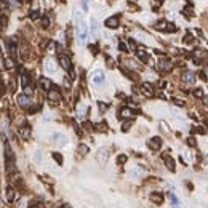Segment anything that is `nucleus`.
I'll use <instances>...</instances> for the list:
<instances>
[{"label": "nucleus", "mask_w": 208, "mask_h": 208, "mask_svg": "<svg viewBox=\"0 0 208 208\" xmlns=\"http://www.w3.org/2000/svg\"><path fill=\"white\" fill-rule=\"evenodd\" d=\"M130 176L131 178H141V176H143V171L138 170V168H135V170H131V171H130Z\"/></svg>", "instance_id": "obj_25"}, {"label": "nucleus", "mask_w": 208, "mask_h": 208, "mask_svg": "<svg viewBox=\"0 0 208 208\" xmlns=\"http://www.w3.org/2000/svg\"><path fill=\"white\" fill-rule=\"evenodd\" d=\"M5 158H6V171L11 173L15 170V154L11 150L10 143H5Z\"/></svg>", "instance_id": "obj_2"}, {"label": "nucleus", "mask_w": 208, "mask_h": 208, "mask_svg": "<svg viewBox=\"0 0 208 208\" xmlns=\"http://www.w3.org/2000/svg\"><path fill=\"white\" fill-rule=\"evenodd\" d=\"M40 87H42L43 90H51V88H53V83H51V80H48V79H42V80H40Z\"/></svg>", "instance_id": "obj_22"}, {"label": "nucleus", "mask_w": 208, "mask_h": 208, "mask_svg": "<svg viewBox=\"0 0 208 208\" xmlns=\"http://www.w3.org/2000/svg\"><path fill=\"white\" fill-rule=\"evenodd\" d=\"M20 136L24 139V141H27L31 138V128L27 127V125H24L23 128H20Z\"/></svg>", "instance_id": "obj_18"}, {"label": "nucleus", "mask_w": 208, "mask_h": 208, "mask_svg": "<svg viewBox=\"0 0 208 208\" xmlns=\"http://www.w3.org/2000/svg\"><path fill=\"white\" fill-rule=\"evenodd\" d=\"M131 124H133V120H127L125 124L122 125V130H124V131H128V130H130V127H131Z\"/></svg>", "instance_id": "obj_28"}, {"label": "nucleus", "mask_w": 208, "mask_h": 208, "mask_svg": "<svg viewBox=\"0 0 208 208\" xmlns=\"http://www.w3.org/2000/svg\"><path fill=\"white\" fill-rule=\"evenodd\" d=\"M147 146H149V149H152V150H158L160 147H162V139H160L158 136H154V138H150L147 141Z\"/></svg>", "instance_id": "obj_13"}, {"label": "nucleus", "mask_w": 208, "mask_h": 208, "mask_svg": "<svg viewBox=\"0 0 208 208\" xmlns=\"http://www.w3.org/2000/svg\"><path fill=\"white\" fill-rule=\"evenodd\" d=\"M53 158H54V160H56V162H58L59 165L63 163V155H61V154H58V152H53Z\"/></svg>", "instance_id": "obj_29"}, {"label": "nucleus", "mask_w": 208, "mask_h": 208, "mask_svg": "<svg viewBox=\"0 0 208 208\" xmlns=\"http://www.w3.org/2000/svg\"><path fill=\"white\" fill-rule=\"evenodd\" d=\"M119 48H120L122 51H124V53H130V48L127 46V43H125V42H120V43H119Z\"/></svg>", "instance_id": "obj_27"}, {"label": "nucleus", "mask_w": 208, "mask_h": 208, "mask_svg": "<svg viewBox=\"0 0 208 208\" xmlns=\"http://www.w3.org/2000/svg\"><path fill=\"white\" fill-rule=\"evenodd\" d=\"M21 85H23V88H26V87H31V77L27 74H23L21 75Z\"/></svg>", "instance_id": "obj_21"}, {"label": "nucleus", "mask_w": 208, "mask_h": 208, "mask_svg": "<svg viewBox=\"0 0 208 208\" xmlns=\"http://www.w3.org/2000/svg\"><path fill=\"white\" fill-rule=\"evenodd\" d=\"M175 104H176V106H179V107H183V106H184V101H181V99H175Z\"/></svg>", "instance_id": "obj_37"}, {"label": "nucleus", "mask_w": 208, "mask_h": 208, "mask_svg": "<svg viewBox=\"0 0 208 208\" xmlns=\"http://www.w3.org/2000/svg\"><path fill=\"white\" fill-rule=\"evenodd\" d=\"M183 82L187 83V85H194V83H195L194 74H191V72H184V74H183Z\"/></svg>", "instance_id": "obj_17"}, {"label": "nucleus", "mask_w": 208, "mask_h": 208, "mask_svg": "<svg viewBox=\"0 0 208 208\" xmlns=\"http://www.w3.org/2000/svg\"><path fill=\"white\" fill-rule=\"evenodd\" d=\"M163 162H165V165H167V168L170 170V171H175V160L170 157V155H163Z\"/></svg>", "instance_id": "obj_19"}, {"label": "nucleus", "mask_w": 208, "mask_h": 208, "mask_svg": "<svg viewBox=\"0 0 208 208\" xmlns=\"http://www.w3.org/2000/svg\"><path fill=\"white\" fill-rule=\"evenodd\" d=\"M194 96H195V98H203V91H202V90H195V91H194Z\"/></svg>", "instance_id": "obj_34"}, {"label": "nucleus", "mask_w": 208, "mask_h": 208, "mask_svg": "<svg viewBox=\"0 0 208 208\" xmlns=\"http://www.w3.org/2000/svg\"><path fill=\"white\" fill-rule=\"evenodd\" d=\"M74 23H75V27H77L79 43L80 45H85V43H87V39H88V32H87V26H85L83 16H82L80 11H75L74 13Z\"/></svg>", "instance_id": "obj_1"}, {"label": "nucleus", "mask_w": 208, "mask_h": 208, "mask_svg": "<svg viewBox=\"0 0 208 208\" xmlns=\"http://www.w3.org/2000/svg\"><path fill=\"white\" fill-rule=\"evenodd\" d=\"M133 115H135V112L131 110L130 107L120 109V117H122V119H133Z\"/></svg>", "instance_id": "obj_16"}, {"label": "nucleus", "mask_w": 208, "mask_h": 208, "mask_svg": "<svg viewBox=\"0 0 208 208\" xmlns=\"http://www.w3.org/2000/svg\"><path fill=\"white\" fill-rule=\"evenodd\" d=\"M51 141H53L56 146L63 147V146H66V143H67V138H66L64 133H59V131H56V133L51 135Z\"/></svg>", "instance_id": "obj_4"}, {"label": "nucleus", "mask_w": 208, "mask_h": 208, "mask_svg": "<svg viewBox=\"0 0 208 208\" xmlns=\"http://www.w3.org/2000/svg\"><path fill=\"white\" fill-rule=\"evenodd\" d=\"M48 50H50V51H53V50H54V43H53V42L50 43V46H48Z\"/></svg>", "instance_id": "obj_43"}, {"label": "nucleus", "mask_w": 208, "mask_h": 208, "mask_svg": "<svg viewBox=\"0 0 208 208\" xmlns=\"http://www.w3.org/2000/svg\"><path fill=\"white\" fill-rule=\"evenodd\" d=\"M29 208H42V205L40 203H32V206H29Z\"/></svg>", "instance_id": "obj_42"}, {"label": "nucleus", "mask_w": 208, "mask_h": 208, "mask_svg": "<svg viewBox=\"0 0 208 208\" xmlns=\"http://www.w3.org/2000/svg\"><path fill=\"white\" fill-rule=\"evenodd\" d=\"M90 32H91V35L94 37V39H98L99 34H101L99 23H98V20H94V18H91V20H90Z\"/></svg>", "instance_id": "obj_7"}, {"label": "nucleus", "mask_w": 208, "mask_h": 208, "mask_svg": "<svg viewBox=\"0 0 208 208\" xmlns=\"http://www.w3.org/2000/svg\"><path fill=\"white\" fill-rule=\"evenodd\" d=\"M168 197H170V200H171V203H173V205H179V200H178V197H176L175 194H170Z\"/></svg>", "instance_id": "obj_32"}, {"label": "nucleus", "mask_w": 208, "mask_h": 208, "mask_svg": "<svg viewBox=\"0 0 208 208\" xmlns=\"http://www.w3.org/2000/svg\"><path fill=\"white\" fill-rule=\"evenodd\" d=\"M157 67H158V71H162V72H170L173 69V63L170 59H160L158 64H157Z\"/></svg>", "instance_id": "obj_11"}, {"label": "nucleus", "mask_w": 208, "mask_h": 208, "mask_svg": "<svg viewBox=\"0 0 208 208\" xmlns=\"http://www.w3.org/2000/svg\"><path fill=\"white\" fill-rule=\"evenodd\" d=\"M48 99L51 101V102H59L61 101V93H59V90L58 88H51V90H48Z\"/></svg>", "instance_id": "obj_14"}, {"label": "nucleus", "mask_w": 208, "mask_h": 208, "mask_svg": "<svg viewBox=\"0 0 208 208\" xmlns=\"http://www.w3.org/2000/svg\"><path fill=\"white\" fill-rule=\"evenodd\" d=\"M104 26L107 27V29H117V27L120 26V16L119 15H114L106 20V23H104Z\"/></svg>", "instance_id": "obj_6"}, {"label": "nucleus", "mask_w": 208, "mask_h": 208, "mask_svg": "<svg viewBox=\"0 0 208 208\" xmlns=\"http://www.w3.org/2000/svg\"><path fill=\"white\" fill-rule=\"evenodd\" d=\"M63 208H71L69 205H63Z\"/></svg>", "instance_id": "obj_44"}, {"label": "nucleus", "mask_w": 208, "mask_h": 208, "mask_svg": "<svg viewBox=\"0 0 208 208\" xmlns=\"http://www.w3.org/2000/svg\"><path fill=\"white\" fill-rule=\"evenodd\" d=\"M149 198H150V200H152L154 203H162V202H163V195H162V194H155V192L150 194Z\"/></svg>", "instance_id": "obj_20"}, {"label": "nucleus", "mask_w": 208, "mask_h": 208, "mask_svg": "<svg viewBox=\"0 0 208 208\" xmlns=\"http://www.w3.org/2000/svg\"><path fill=\"white\" fill-rule=\"evenodd\" d=\"M99 107H101V110H106V107H107V106H106L104 102H99Z\"/></svg>", "instance_id": "obj_41"}, {"label": "nucleus", "mask_w": 208, "mask_h": 208, "mask_svg": "<svg viewBox=\"0 0 208 208\" xmlns=\"http://www.w3.org/2000/svg\"><path fill=\"white\" fill-rule=\"evenodd\" d=\"M104 82H106V74H104V71L96 69V71L91 72V83H93V85L99 87V85H102Z\"/></svg>", "instance_id": "obj_3"}, {"label": "nucleus", "mask_w": 208, "mask_h": 208, "mask_svg": "<svg viewBox=\"0 0 208 208\" xmlns=\"http://www.w3.org/2000/svg\"><path fill=\"white\" fill-rule=\"evenodd\" d=\"M141 93H143L144 96H152V94H154V87L150 83L144 82L143 85H141Z\"/></svg>", "instance_id": "obj_15"}, {"label": "nucleus", "mask_w": 208, "mask_h": 208, "mask_svg": "<svg viewBox=\"0 0 208 208\" xmlns=\"http://www.w3.org/2000/svg\"><path fill=\"white\" fill-rule=\"evenodd\" d=\"M5 67H6V69H13V67H15V61H13V58L6 56V58H5Z\"/></svg>", "instance_id": "obj_24"}, {"label": "nucleus", "mask_w": 208, "mask_h": 208, "mask_svg": "<svg viewBox=\"0 0 208 208\" xmlns=\"http://www.w3.org/2000/svg\"><path fill=\"white\" fill-rule=\"evenodd\" d=\"M125 162H127V155H125V154H122V155H119V157H117V163H119V165L125 163Z\"/></svg>", "instance_id": "obj_30"}, {"label": "nucleus", "mask_w": 208, "mask_h": 208, "mask_svg": "<svg viewBox=\"0 0 208 208\" xmlns=\"http://www.w3.org/2000/svg\"><path fill=\"white\" fill-rule=\"evenodd\" d=\"M184 43H192V37L191 35H186L184 37Z\"/></svg>", "instance_id": "obj_36"}, {"label": "nucleus", "mask_w": 208, "mask_h": 208, "mask_svg": "<svg viewBox=\"0 0 208 208\" xmlns=\"http://www.w3.org/2000/svg\"><path fill=\"white\" fill-rule=\"evenodd\" d=\"M43 67H45V72L46 74H50V75H53V74H56V71H58V66H56V63L53 61V59H45V64H43Z\"/></svg>", "instance_id": "obj_9"}, {"label": "nucleus", "mask_w": 208, "mask_h": 208, "mask_svg": "<svg viewBox=\"0 0 208 208\" xmlns=\"http://www.w3.org/2000/svg\"><path fill=\"white\" fill-rule=\"evenodd\" d=\"M16 101H18V104H20L21 107H26V109L32 106V99H31L29 94H18Z\"/></svg>", "instance_id": "obj_5"}, {"label": "nucleus", "mask_w": 208, "mask_h": 208, "mask_svg": "<svg viewBox=\"0 0 208 208\" xmlns=\"http://www.w3.org/2000/svg\"><path fill=\"white\" fill-rule=\"evenodd\" d=\"M96 158H98V162L101 163V165H104L107 162V158H109V149L107 147H102V149H99L98 150V155H96Z\"/></svg>", "instance_id": "obj_12"}, {"label": "nucleus", "mask_w": 208, "mask_h": 208, "mask_svg": "<svg viewBox=\"0 0 208 208\" xmlns=\"http://www.w3.org/2000/svg\"><path fill=\"white\" fill-rule=\"evenodd\" d=\"M34 160H35V162H40V160H42V155H40L39 150H37V152L34 154Z\"/></svg>", "instance_id": "obj_35"}, {"label": "nucleus", "mask_w": 208, "mask_h": 208, "mask_svg": "<svg viewBox=\"0 0 208 208\" xmlns=\"http://www.w3.org/2000/svg\"><path fill=\"white\" fill-rule=\"evenodd\" d=\"M6 200L15 202V189L13 187H6Z\"/></svg>", "instance_id": "obj_23"}, {"label": "nucleus", "mask_w": 208, "mask_h": 208, "mask_svg": "<svg viewBox=\"0 0 208 208\" xmlns=\"http://www.w3.org/2000/svg\"><path fill=\"white\" fill-rule=\"evenodd\" d=\"M58 61H59V64H61V67L63 69H66V71H71L72 69V63H71V58L69 56H66V54H59L58 56Z\"/></svg>", "instance_id": "obj_10"}, {"label": "nucleus", "mask_w": 208, "mask_h": 208, "mask_svg": "<svg viewBox=\"0 0 208 208\" xmlns=\"http://www.w3.org/2000/svg\"><path fill=\"white\" fill-rule=\"evenodd\" d=\"M80 5H82V8H83V11L87 13L88 8H90V6H88V0H80Z\"/></svg>", "instance_id": "obj_31"}, {"label": "nucleus", "mask_w": 208, "mask_h": 208, "mask_svg": "<svg viewBox=\"0 0 208 208\" xmlns=\"http://www.w3.org/2000/svg\"><path fill=\"white\" fill-rule=\"evenodd\" d=\"M42 26H43V27H48V26H50V20H48L46 16L42 18Z\"/></svg>", "instance_id": "obj_33"}, {"label": "nucleus", "mask_w": 208, "mask_h": 208, "mask_svg": "<svg viewBox=\"0 0 208 208\" xmlns=\"http://www.w3.org/2000/svg\"><path fill=\"white\" fill-rule=\"evenodd\" d=\"M187 141H189V146H192V147L195 146V139H194V138H189Z\"/></svg>", "instance_id": "obj_40"}, {"label": "nucleus", "mask_w": 208, "mask_h": 208, "mask_svg": "<svg viewBox=\"0 0 208 208\" xmlns=\"http://www.w3.org/2000/svg\"><path fill=\"white\" fill-rule=\"evenodd\" d=\"M136 54L139 56V59H141V61H144V63L147 61V54L144 53V50H138V51H136Z\"/></svg>", "instance_id": "obj_26"}, {"label": "nucleus", "mask_w": 208, "mask_h": 208, "mask_svg": "<svg viewBox=\"0 0 208 208\" xmlns=\"http://www.w3.org/2000/svg\"><path fill=\"white\" fill-rule=\"evenodd\" d=\"M5 45H6V48H8V51H10L11 56H16V54H18V45H16V39H15V37L6 39Z\"/></svg>", "instance_id": "obj_8"}, {"label": "nucleus", "mask_w": 208, "mask_h": 208, "mask_svg": "<svg viewBox=\"0 0 208 208\" xmlns=\"http://www.w3.org/2000/svg\"><path fill=\"white\" fill-rule=\"evenodd\" d=\"M79 150L85 154V152H88V147H87V146H80V147H79Z\"/></svg>", "instance_id": "obj_39"}, {"label": "nucleus", "mask_w": 208, "mask_h": 208, "mask_svg": "<svg viewBox=\"0 0 208 208\" xmlns=\"http://www.w3.org/2000/svg\"><path fill=\"white\" fill-rule=\"evenodd\" d=\"M39 11H32V15H31V18H32V20H39Z\"/></svg>", "instance_id": "obj_38"}]
</instances>
